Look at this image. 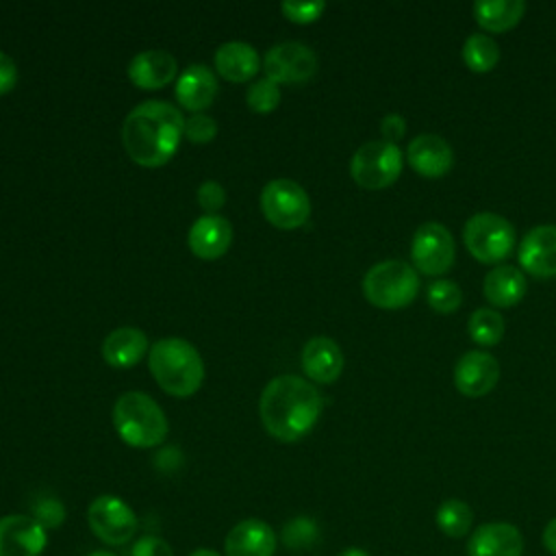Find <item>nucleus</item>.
I'll list each match as a JSON object with an SVG mask.
<instances>
[{"instance_id":"f257e3e1","label":"nucleus","mask_w":556,"mask_h":556,"mask_svg":"<svg viewBox=\"0 0 556 556\" xmlns=\"http://www.w3.org/2000/svg\"><path fill=\"white\" fill-rule=\"evenodd\" d=\"M185 135V117L178 106L163 100L139 102L124 119L122 141L128 156L143 167L165 165Z\"/></svg>"},{"instance_id":"f03ea898","label":"nucleus","mask_w":556,"mask_h":556,"mask_svg":"<svg viewBox=\"0 0 556 556\" xmlns=\"http://www.w3.org/2000/svg\"><path fill=\"white\" fill-rule=\"evenodd\" d=\"M265 430L285 443L306 437L321 415L319 391L300 376L285 374L271 378L258 402Z\"/></svg>"},{"instance_id":"7ed1b4c3","label":"nucleus","mask_w":556,"mask_h":556,"mask_svg":"<svg viewBox=\"0 0 556 556\" xmlns=\"http://www.w3.org/2000/svg\"><path fill=\"white\" fill-rule=\"evenodd\" d=\"M148 365L159 387L176 397L193 395L204 380L200 352L180 337L156 341L148 352Z\"/></svg>"},{"instance_id":"20e7f679","label":"nucleus","mask_w":556,"mask_h":556,"mask_svg":"<svg viewBox=\"0 0 556 556\" xmlns=\"http://www.w3.org/2000/svg\"><path fill=\"white\" fill-rule=\"evenodd\" d=\"M113 426L132 447H154L165 441L169 424L163 408L141 391H126L113 404Z\"/></svg>"},{"instance_id":"39448f33","label":"nucleus","mask_w":556,"mask_h":556,"mask_svg":"<svg viewBox=\"0 0 556 556\" xmlns=\"http://www.w3.org/2000/svg\"><path fill=\"white\" fill-rule=\"evenodd\" d=\"M417 291L419 278L415 267L397 258L376 263L363 278V293L378 308H402L415 300Z\"/></svg>"},{"instance_id":"423d86ee","label":"nucleus","mask_w":556,"mask_h":556,"mask_svg":"<svg viewBox=\"0 0 556 556\" xmlns=\"http://www.w3.org/2000/svg\"><path fill=\"white\" fill-rule=\"evenodd\" d=\"M463 241L476 261L500 263L513 252L515 228L497 213H476L465 222Z\"/></svg>"},{"instance_id":"0eeeda50","label":"nucleus","mask_w":556,"mask_h":556,"mask_svg":"<svg viewBox=\"0 0 556 556\" xmlns=\"http://www.w3.org/2000/svg\"><path fill=\"white\" fill-rule=\"evenodd\" d=\"M402 172V150L397 143L376 139L363 143L352 161H350V174L363 189H384L391 182L397 180Z\"/></svg>"},{"instance_id":"6e6552de","label":"nucleus","mask_w":556,"mask_h":556,"mask_svg":"<svg viewBox=\"0 0 556 556\" xmlns=\"http://www.w3.org/2000/svg\"><path fill=\"white\" fill-rule=\"evenodd\" d=\"M261 211L271 226L293 230L308 222L311 200L304 187L295 180L276 178L269 180L261 191Z\"/></svg>"},{"instance_id":"1a4fd4ad","label":"nucleus","mask_w":556,"mask_h":556,"mask_svg":"<svg viewBox=\"0 0 556 556\" xmlns=\"http://www.w3.org/2000/svg\"><path fill=\"white\" fill-rule=\"evenodd\" d=\"M91 532L106 545H126L137 532L135 510L115 495H100L87 508Z\"/></svg>"},{"instance_id":"9d476101","label":"nucleus","mask_w":556,"mask_h":556,"mask_svg":"<svg viewBox=\"0 0 556 556\" xmlns=\"http://www.w3.org/2000/svg\"><path fill=\"white\" fill-rule=\"evenodd\" d=\"M456 248L452 232L439 222L421 224L410 243V261L413 265L428 276H441L454 265Z\"/></svg>"},{"instance_id":"9b49d317","label":"nucleus","mask_w":556,"mask_h":556,"mask_svg":"<svg viewBox=\"0 0 556 556\" xmlns=\"http://www.w3.org/2000/svg\"><path fill=\"white\" fill-rule=\"evenodd\" d=\"M263 70L274 83H304L317 72V56L306 43L282 41L267 50Z\"/></svg>"},{"instance_id":"f8f14e48","label":"nucleus","mask_w":556,"mask_h":556,"mask_svg":"<svg viewBox=\"0 0 556 556\" xmlns=\"http://www.w3.org/2000/svg\"><path fill=\"white\" fill-rule=\"evenodd\" d=\"M500 380V363L484 350L465 352L454 365V384L467 397L486 395Z\"/></svg>"},{"instance_id":"ddd939ff","label":"nucleus","mask_w":556,"mask_h":556,"mask_svg":"<svg viewBox=\"0 0 556 556\" xmlns=\"http://www.w3.org/2000/svg\"><path fill=\"white\" fill-rule=\"evenodd\" d=\"M46 543V528L30 515L0 517V556H41Z\"/></svg>"},{"instance_id":"4468645a","label":"nucleus","mask_w":556,"mask_h":556,"mask_svg":"<svg viewBox=\"0 0 556 556\" xmlns=\"http://www.w3.org/2000/svg\"><path fill=\"white\" fill-rule=\"evenodd\" d=\"M521 267L536 278L556 276V226L541 224L526 232L519 245Z\"/></svg>"},{"instance_id":"2eb2a0df","label":"nucleus","mask_w":556,"mask_h":556,"mask_svg":"<svg viewBox=\"0 0 556 556\" xmlns=\"http://www.w3.org/2000/svg\"><path fill=\"white\" fill-rule=\"evenodd\" d=\"M523 536L508 521H489L478 526L467 541V556H521Z\"/></svg>"},{"instance_id":"dca6fc26","label":"nucleus","mask_w":556,"mask_h":556,"mask_svg":"<svg viewBox=\"0 0 556 556\" xmlns=\"http://www.w3.org/2000/svg\"><path fill=\"white\" fill-rule=\"evenodd\" d=\"M406 156H408V163L410 167L426 176V178H441L445 176L452 165H454V152H452V146L439 137V135H432V132H424V135H417L408 148H406Z\"/></svg>"},{"instance_id":"f3484780","label":"nucleus","mask_w":556,"mask_h":556,"mask_svg":"<svg viewBox=\"0 0 556 556\" xmlns=\"http://www.w3.org/2000/svg\"><path fill=\"white\" fill-rule=\"evenodd\" d=\"M224 552L226 556H274L276 534L263 519H243L226 534Z\"/></svg>"},{"instance_id":"a211bd4d","label":"nucleus","mask_w":556,"mask_h":556,"mask_svg":"<svg viewBox=\"0 0 556 556\" xmlns=\"http://www.w3.org/2000/svg\"><path fill=\"white\" fill-rule=\"evenodd\" d=\"M302 369L313 382L330 384L343 371V352L330 337H313L302 348Z\"/></svg>"},{"instance_id":"6ab92c4d","label":"nucleus","mask_w":556,"mask_h":556,"mask_svg":"<svg viewBox=\"0 0 556 556\" xmlns=\"http://www.w3.org/2000/svg\"><path fill=\"white\" fill-rule=\"evenodd\" d=\"M189 248L202 261L219 258L232 241V226L222 215H202L189 228Z\"/></svg>"},{"instance_id":"aec40b11","label":"nucleus","mask_w":556,"mask_h":556,"mask_svg":"<svg viewBox=\"0 0 556 556\" xmlns=\"http://www.w3.org/2000/svg\"><path fill=\"white\" fill-rule=\"evenodd\" d=\"M217 96L215 72L202 63L189 65L176 80V100L182 109L202 113Z\"/></svg>"},{"instance_id":"412c9836","label":"nucleus","mask_w":556,"mask_h":556,"mask_svg":"<svg viewBox=\"0 0 556 556\" xmlns=\"http://www.w3.org/2000/svg\"><path fill=\"white\" fill-rule=\"evenodd\" d=\"M176 59L167 50H143L128 63V78L139 89H161L176 76Z\"/></svg>"},{"instance_id":"4be33fe9","label":"nucleus","mask_w":556,"mask_h":556,"mask_svg":"<svg viewBox=\"0 0 556 556\" xmlns=\"http://www.w3.org/2000/svg\"><path fill=\"white\" fill-rule=\"evenodd\" d=\"M148 354V337L137 326H119L102 341V356L111 367L128 369Z\"/></svg>"},{"instance_id":"5701e85b","label":"nucleus","mask_w":556,"mask_h":556,"mask_svg":"<svg viewBox=\"0 0 556 556\" xmlns=\"http://www.w3.org/2000/svg\"><path fill=\"white\" fill-rule=\"evenodd\" d=\"M261 67V59L254 46L245 41H226L215 52V70L219 76L232 83L250 80Z\"/></svg>"},{"instance_id":"b1692460","label":"nucleus","mask_w":556,"mask_h":556,"mask_svg":"<svg viewBox=\"0 0 556 556\" xmlns=\"http://www.w3.org/2000/svg\"><path fill=\"white\" fill-rule=\"evenodd\" d=\"M482 291L493 306H513L526 295V278L513 265H497L484 276Z\"/></svg>"},{"instance_id":"393cba45","label":"nucleus","mask_w":556,"mask_h":556,"mask_svg":"<svg viewBox=\"0 0 556 556\" xmlns=\"http://www.w3.org/2000/svg\"><path fill=\"white\" fill-rule=\"evenodd\" d=\"M526 11L523 0H478L473 4L476 22L489 33H504L513 28Z\"/></svg>"},{"instance_id":"a878e982","label":"nucleus","mask_w":556,"mask_h":556,"mask_svg":"<svg viewBox=\"0 0 556 556\" xmlns=\"http://www.w3.org/2000/svg\"><path fill=\"white\" fill-rule=\"evenodd\" d=\"M471 521H473V513H471L469 504L463 500H456V497L441 502L434 513L437 528L450 539H460V536L469 534Z\"/></svg>"},{"instance_id":"bb28decb","label":"nucleus","mask_w":556,"mask_h":556,"mask_svg":"<svg viewBox=\"0 0 556 556\" xmlns=\"http://www.w3.org/2000/svg\"><path fill=\"white\" fill-rule=\"evenodd\" d=\"M463 61L471 72H491L500 61V46L486 33H473L463 43Z\"/></svg>"},{"instance_id":"cd10ccee","label":"nucleus","mask_w":556,"mask_h":556,"mask_svg":"<svg viewBox=\"0 0 556 556\" xmlns=\"http://www.w3.org/2000/svg\"><path fill=\"white\" fill-rule=\"evenodd\" d=\"M467 332L473 339V343L489 348L495 345L504 337V317L495 308H478L471 313L467 321Z\"/></svg>"},{"instance_id":"c85d7f7f","label":"nucleus","mask_w":556,"mask_h":556,"mask_svg":"<svg viewBox=\"0 0 556 556\" xmlns=\"http://www.w3.org/2000/svg\"><path fill=\"white\" fill-rule=\"evenodd\" d=\"M280 539L293 552L308 549L311 545L317 543L319 528H317V523L311 517H293L291 521L285 523Z\"/></svg>"},{"instance_id":"c756f323","label":"nucleus","mask_w":556,"mask_h":556,"mask_svg":"<svg viewBox=\"0 0 556 556\" xmlns=\"http://www.w3.org/2000/svg\"><path fill=\"white\" fill-rule=\"evenodd\" d=\"M426 298H428L430 308H434L441 315H447V313H454L460 306L463 291L456 282L439 278V280H432L428 285V295Z\"/></svg>"},{"instance_id":"7c9ffc66","label":"nucleus","mask_w":556,"mask_h":556,"mask_svg":"<svg viewBox=\"0 0 556 556\" xmlns=\"http://www.w3.org/2000/svg\"><path fill=\"white\" fill-rule=\"evenodd\" d=\"M245 102L256 113H269L280 104V87L271 78H258L245 91Z\"/></svg>"},{"instance_id":"2f4dec72","label":"nucleus","mask_w":556,"mask_h":556,"mask_svg":"<svg viewBox=\"0 0 556 556\" xmlns=\"http://www.w3.org/2000/svg\"><path fill=\"white\" fill-rule=\"evenodd\" d=\"M35 521H39L46 530H54L65 521V506L52 495H41L33 502V515Z\"/></svg>"},{"instance_id":"473e14b6","label":"nucleus","mask_w":556,"mask_h":556,"mask_svg":"<svg viewBox=\"0 0 556 556\" xmlns=\"http://www.w3.org/2000/svg\"><path fill=\"white\" fill-rule=\"evenodd\" d=\"M326 9V2L315 0V2H295V0H285L280 4V11L287 20L295 22V24H311L315 20L321 17Z\"/></svg>"},{"instance_id":"72a5a7b5","label":"nucleus","mask_w":556,"mask_h":556,"mask_svg":"<svg viewBox=\"0 0 556 556\" xmlns=\"http://www.w3.org/2000/svg\"><path fill=\"white\" fill-rule=\"evenodd\" d=\"M217 135V124L204 113H193L185 119V137L191 143H208Z\"/></svg>"},{"instance_id":"f704fd0d","label":"nucleus","mask_w":556,"mask_h":556,"mask_svg":"<svg viewBox=\"0 0 556 556\" xmlns=\"http://www.w3.org/2000/svg\"><path fill=\"white\" fill-rule=\"evenodd\" d=\"M198 204L206 211V215H217V211L224 206L226 202V191L217 180H204L198 187Z\"/></svg>"},{"instance_id":"c9c22d12","label":"nucleus","mask_w":556,"mask_h":556,"mask_svg":"<svg viewBox=\"0 0 556 556\" xmlns=\"http://www.w3.org/2000/svg\"><path fill=\"white\" fill-rule=\"evenodd\" d=\"M130 556H174V552H172L169 543L163 541L161 536L146 534L139 541H135Z\"/></svg>"},{"instance_id":"e433bc0d","label":"nucleus","mask_w":556,"mask_h":556,"mask_svg":"<svg viewBox=\"0 0 556 556\" xmlns=\"http://www.w3.org/2000/svg\"><path fill=\"white\" fill-rule=\"evenodd\" d=\"M380 132H382L384 141L395 143V141L402 139L404 132H406V122H404V117L397 115V113L384 115V117L380 119Z\"/></svg>"},{"instance_id":"4c0bfd02","label":"nucleus","mask_w":556,"mask_h":556,"mask_svg":"<svg viewBox=\"0 0 556 556\" xmlns=\"http://www.w3.org/2000/svg\"><path fill=\"white\" fill-rule=\"evenodd\" d=\"M17 83V67L15 61L0 50V96L9 93Z\"/></svg>"},{"instance_id":"58836bf2","label":"nucleus","mask_w":556,"mask_h":556,"mask_svg":"<svg viewBox=\"0 0 556 556\" xmlns=\"http://www.w3.org/2000/svg\"><path fill=\"white\" fill-rule=\"evenodd\" d=\"M543 545L552 556H556V517L549 519L543 528Z\"/></svg>"},{"instance_id":"ea45409f","label":"nucleus","mask_w":556,"mask_h":556,"mask_svg":"<svg viewBox=\"0 0 556 556\" xmlns=\"http://www.w3.org/2000/svg\"><path fill=\"white\" fill-rule=\"evenodd\" d=\"M339 556H369L365 549H361V547H345Z\"/></svg>"},{"instance_id":"a19ab883","label":"nucleus","mask_w":556,"mask_h":556,"mask_svg":"<svg viewBox=\"0 0 556 556\" xmlns=\"http://www.w3.org/2000/svg\"><path fill=\"white\" fill-rule=\"evenodd\" d=\"M189 556H219V554L213 552V549H195V552L189 554Z\"/></svg>"},{"instance_id":"79ce46f5","label":"nucleus","mask_w":556,"mask_h":556,"mask_svg":"<svg viewBox=\"0 0 556 556\" xmlns=\"http://www.w3.org/2000/svg\"><path fill=\"white\" fill-rule=\"evenodd\" d=\"M89 556H115L113 552H106V549H96V552H91Z\"/></svg>"}]
</instances>
